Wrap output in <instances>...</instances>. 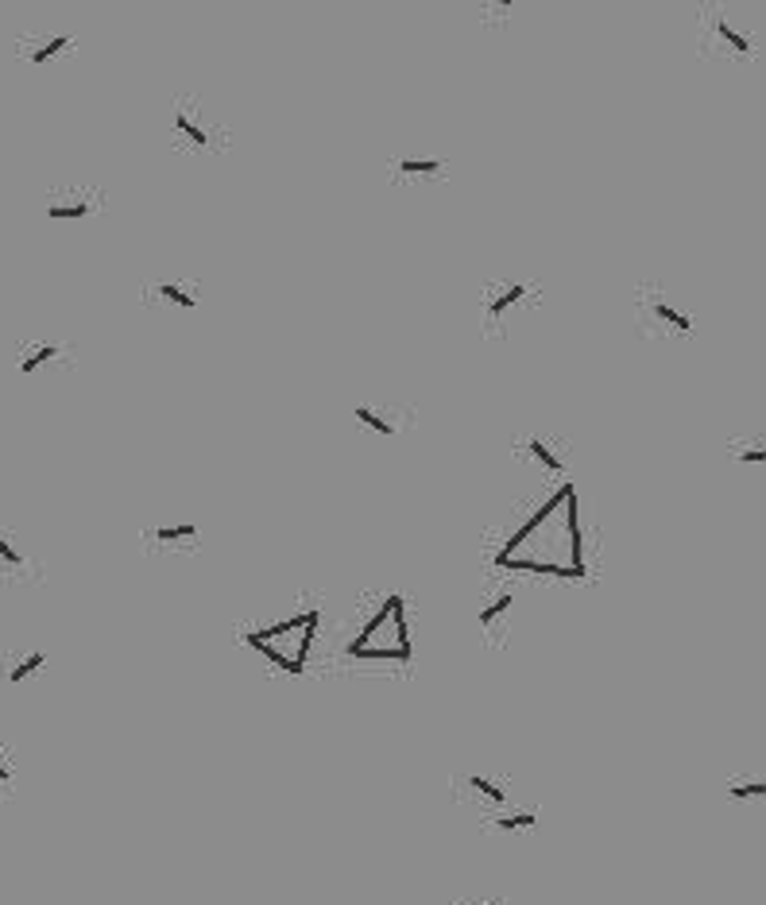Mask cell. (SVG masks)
Wrapping results in <instances>:
<instances>
[{
	"mask_svg": "<svg viewBox=\"0 0 766 905\" xmlns=\"http://www.w3.org/2000/svg\"><path fill=\"white\" fill-rule=\"evenodd\" d=\"M47 580L40 554L12 527H0V588H40Z\"/></svg>",
	"mask_w": 766,
	"mask_h": 905,
	"instance_id": "obj_15",
	"label": "cell"
},
{
	"mask_svg": "<svg viewBox=\"0 0 766 905\" xmlns=\"http://www.w3.org/2000/svg\"><path fill=\"white\" fill-rule=\"evenodd\" d=\"M349 422L357 433H364V438H375V441H395L403 438V433H410L418 426V407L407 399H399V395H357V399L349 403Z\"/></svg>",
	"mask_w": 766,
	"mask_h": 905,
	"instance_id": "obj_9",
	"label": "cell"
},
{
	"mask_svg": "<svg viewBox=\"0 0 766 905\" xmlns=\"http://www.w3.org/2000/svg\"><path fill=\"white\" fill-rule=\"evenodd\" d=\"M202 546V519L190 511H151V519L139 527V550L147 557H156V562L198 557Z\"/></svg>",
	"mask_w": 766,
	"mask_h": 905,
	"instance_id": "obj_8",
	"label": "cell"
},
{
	"mask_svg": "<svg viewBox=\"0 0 766 905\" xmlns=\"http://www.w3.org/2000/svg\"><path fill=\"white\" fill-rule=\"evenodd\" d=\"M476 20H481L484 27H507L515 20V4H476Z\"/></svg>",
	"mask_w": 766,
	"mask_h": 905,
	"instance_id": "obj_22",
	"label": "cell"
},
{
	"mask_svg": "<svg viewBox=\"0 0 766 905\" xmlns=\"http://www.w3.org/2000/svg\"><path fill=\"white\" fill-rule=\"evenodd\" d=\"M488 821L496 833H527V828L539 824V808H507V813H496Z\"/></svg>",
	"mask_w": 766,
	"mask_h": 905,
	"instance_id": "obj_19",
	"label": "cell"
},
{
	"mask_svg": "<svg viewBox=\"0 0 766 905\" xmlns=\"http://www.w3.org/2000/svg\"><path fill=\"white\" fill-rule=\"evenodd\" d=\"M631 321H635V337H643L646 344H677L697 333L694 314L685 310V302L658 279H646L635 286Z\"/></svg>",
	"mask_w": 766,
	"mask_h": 905,
	"instance_id": "obj_6",
	"label": "cell"
},
{
	"mask_svg": "<svg viewBox=\"0 0 766 905\" xmlns=\"http://www.w3.org/2000/svg\"><path fill=\"white\" fill-rule=\"evenodd\" d=\"M12 367L27 384H58L78 367V349L55 333H24L12 344Z\"/></svg>",
	"mask_w": 766,
	"mask_h": 905,
	"instance_id": "obj_7",
	"label": "cell"
},
{
	"mask_svg": "<svg viewBox=\"0 0 766 905\" xmlns=\"http://www.w3.org/2000/svg\"><path fill=\"white\" fill-rule=\"evenodd\" d=\"M511 461L527 476H534L539 484H573V465H577V445L565 430L557 426L530 422L519 433H511Z\"/></svg>",
	"mask_w": 766,
	"mask_h": 905,
	"instance_id": "obj_5",
	"label": "cell"
},
{
	"mask_svg": "<svg viewBox=\"0 0 766 905\" xmlns=\"http://www.w3.org/2000/svg\"><path fill=\"white\" fill-rule=\"evenodd\" d=\"M47 669V651L43 646H4L0 651V681L4 686H20L27 677Z\"/></svg>",
	"mask_w": 766,
	"mask_h": 905,
	"instance_id": "obj_17",
	"label": "cell"
},
{
	"mask_svg": "<svg viewBox=\"0 0 766 905\" xmlns=\"http://www.w3.org/2000/svg\"><path fill=\"white\" fill-rule=\"evenodd\" d=\"M12 782H16V770H12V767H9V762L0 759V790H9V785H12Z\"/></svg>",
	"mask_w": 766,
	"mask_h": 905,
	"instance_id": "obj_23",
	"label": "cell"
},
{
	"mask_svg": "<svg viewBox=\"0 0 766 905\" xmlns=\"http://www.w3.org/2000/svg\"><path fill=\"white\" fill-rule=\"evenodd\" d=\"M515 612V585L507 577H488L481 588V608H476V635L488 651L507 646Z\"/></svg>",
	"mask_w": 766,
	"mask_h": 905,
	"instance_id": "obj_14",
	"label": "cell"
},
{
	"mask_svg": "<svg viewBox=\"0 0 766 905\" xmlns=\"http://www.w3.org/2000/svg\"><path fill=\"white\" fill-rule=\"evenodd\" d=\"M728 461L735 465H766V433H740L728 438Z\"/></svg>",
	"mask_w": 766,
	"mask_h": 905,
	"instance_id": "obj_18",
	"label": "cell"
},
{
	"mask_svg": "<svg viewBox=\"0 0 766 905\" xmlns=\"http://www.w3.org/2000/svg\"><path fill=\"white\" fill-rule=\"evenodd\" d=\"M78 50H82V35L78 32H43L40 27V32H24L16 39V63L43 73L63 63V58L78 55Z\"/></svg>",
	"mask_w": 766,
	"mask_h": 905,
	"instance_id": "obj_16",
	"label": "cell"
},
{
	"mask_svg": "<svg viewBox=\"0 0 766 905\" xmlns=\"http://www.w3.org/2000/svg\"><path fill=\"white\" fill-rule=\"evenodd\" d=\"M697 55L712 63H751L758 55V39L732 20V12L709 4L697 16Z\"/></svg>",
	"mask_w": 766,
	"mask_h": 905,
	"instance_id": "obj_10",
	"label": "cell"
},
{
	"mask_svg": "<svg viewBox=\"0 0 766 905\" xmlns=\"http://www.w3.org/2000/svg\"><path fill=\"white\" fill-rule=\"evenodd\" d=\"M345 661H399L410 666V620L407 596L399 588H368L352 603V620L345 627Z\"/></svg>",
	"mask_w": 766,
	"mask_h": 905,
	"instance_id": "obj_1",
	"label": "cell"
},
{
	"mask_svg": "<svg viewBox=\"0 0 766 905\" xmlns=\"http://www.w3.org/2000/svg\"><path fill=\"white\" fill-rule=\"evenodd\" d=\"M542 283L539 279H519V275H496L476 291V333L488 344H507L515 329H522L530 318H539Z\"/></svg>",
	"mask_w": 766,
	"mask_h": 905,
	"instance_id": "obj_4",
	"label": "cell"
},
{
	"mask_svg": "<svg viewBox=\"0 0 766 905\" xmlns=\"http://www.w3.org/2000/svg\"><path fill=\"white\" fill-rule=\"evenodd\" d=\"M139 306L156 314H179L190 318L205 306V279L190 271H159L139 283Z\"/></svg>",
	"mask_w": 766,
	"mask_h": 905,
	"instance_id": "obj_11",
	"label": "cell"
},
{
	"mask_svg": "<svg viewBox=\"0 0 766 905\" xmlns=\"http://www.w3.org/2000/svg\"><path fill=\"white\" fill-rule=\"evenodd\" d=\"M732 801H766V778H732L728 782Z\"/></svg>",
	"mask_w": 766,
	"mask_h": 905,
	"instance_id": "obj_21",
	"label": "cell"
},
{
	"mask_svg": "<svg viewBox=\"0 0 766 905\" xmlns=\"http://www.w3.org/2000/svg\"><path fill=\"white\" fill-rule=\"evenodd\" d=\"M167 151L190 163L202 159H221L233 147V124L221 113L213 101H205L202 93L182 90L167 101Z\"/></svg>",
	"mask_w": 766,
	"mask_h": 905,
	"instance_id": "obj_3",
	"label": "cell"
},
{
	"mask_svg": "<svg viewBox=\"0 0 766 905\" xmlns=\"http://www.w3.org/2000/svg\"><path fill=\"white\" fill-rule=\"evenodd\" d=\"M383 179L399 190H430L453 179V159L441 151H395L383 163Z\"/></svg>",
	"mask_w": 766,
	"mask_h": 905,
	"instance_id": "obj_13",
	"label": "cell"
},
{
	"mask_svg": "<svg viewBox=\"0 0 766 905\" xmlns=\"http://www.w3.org/2000/svg\"><path fill=\"white\" fill-rule=\"evenodd\" d=\"M318 627H322V600L302 592L298 600L291 603V612H283L279 620L245 623L237 635L240 643H248L256 654H263V658L283 669V674H302L306 661H311V646L318 643Z\"/></svg>",
	"mask_w": 766,
	"mask_h": 905,
	"instance_id": "obj_2",
	"label": "cell"
},
{
	"mask_svg": "<svg viewBox=\"0 0 766 905\" xmlns=\"http://www.w3.org/2000/svg\"><path fill=\"white\" fill-rule=\"evenodd\" d=\"M488 905H504V902H499V897H492V902H488Z\"/></svg>",
	"mask_w": 766,
	"mask_h": 905,
	"instance_id": "obj_24",
	"label": "cell"
},
{
	"mask_svg": "<svg viewBox=\"0 0 766 905\" xmlns=\"http://www.w3.org/2000/svg\"><path fill=\"white\" fill-rule=\"evenodd\" d=\"M465 785L476 793V797L492 801V805H507V790L496 782V778H488V774H465Z\"/></svg>",
	"mask_w": 766,
	"mask_h": 905,
	"instance_id": "obj_20",
	"label": "cell"
},
{
	"mask_svg": "<svg viewBox=\"0 0 766 905\" xmlns=\"http://www.w3.org/2000/svg\"><path fill=\"white\" fill-rule=\"evenodd\" d=\"M105 202L109 194L98 182H55V186L43 190L40 210L55 225H86V220L101 217Z\"/></svg>",
	"mask_w": 766,
	"mask_h": 905,
	"instance_id": "obj_12",
	"label": "cell"
}]
</instances>
